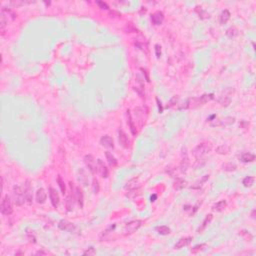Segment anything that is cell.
Here are the masks:
<instances>
[{"mask_svg":"<svg viewBox=\"0 0 256 256\" xmlns=\"http://www.w3.org/2000/svg\"><path fill=\"white\" fill-rule=\"evenodd\" d=\"M211 99H213V94H204L202 96L198 97V98H190L185 102V104L180 107V109L183 108H196V107H199L201 105H203L208 101H210Z\"/></svg>","mask_w":256,"mask_h":256,"instance_id":"6da1fadb","label":"cell"},{"mask_svg":"<svg viewBox=\"0 0 256 256\" xmlns=\"http://www.w3.org/2000/svg\"><path fill=\"white\" fill-rule=\"evenodd\" d=\"M16 18V14L13 10L9 9V8L3 7L0 12V27L1 29H4L8 24L14 21Z\"/></svg>","mask_w":256,"mask_h":256,"instance_id":"7a4b0ae2","label":"cell"},{"mask_svg":"<svg viewBox=\"0 0 256 256\" xmlns=\"http://www.w3.org/2000/svg\"><path fill=\"white\" fill-rule=\"evenodd\" d=\"M211 149H212V145L209 142H202L199 145H197L194 150H193V155H194L195 158H201L204 155H206L207 153H209Z\"/></svg>","mask_w":256,"mask_h":256,"instance_id":"3957f363","label":"cell"},{"mask_svg":"<svg viewBox=\"0 0 256 256\" xmlns=\"http://www.w3.org/2000/svg\"><path fill=\"white\" fill-rule=\"evenodd\" d=\"M13 195H14V201L17 206H21L24 204L25 196H24V189L22 186L16 185L13 187Z\"/></svg>","mask_w":256,"mask_h":256,"instance_id":"277c9868","label":"cell"},{"mask_svg":"<svg viewBox=\"0 0 256 256\" xmlns=\"http://www.w3.org/2000/svg\"><path fill=\"white\" fill-rule=\"evenodd\" d=\"M233 93H234L233 88H231V87L226 88L225 90L219 95L218 102L221 104L222 106H228L231 102V98H232Z\"/></svg>","mask_w":256,"mask_h":256,"instance_id":"5b68a950","label":"cell"},{"mask_svg":"<svg viewBox=\"0 0 256 256\" xmlns=\"http://www.w3.org/2000/svg\"><path fill=\"white\" fill-rule=\"evenodd\" d=\"M13 212V206L11 203V200L9 196H4L1 202V213L5 216H9Z\"/></svg>","mask_w":256,"mask_h":256,"instance_id":"8992f818","label":"cell"},{"mask_svg":"<svg viewBox=\"0 0 256 256\" xmlns=\"http://www.w3.org/2000/svg\"><path fill=\"white\" fill-rule=\"evenodd\" d=\"M84 162H85L87 168L90 170V172L92 174H95L98 171L97 170V163H96V161H95V158L92 155H90V154L84 156Z\"/></svg>","mask_w":256,"mask_h":256,"instance_id":"52a82bcc","label":"cell"},{"mask_svg":"<svg viewBox=\"0 0 256 256\" xmlns=\"http://www.w3.org/2000/svg\"><path fill=\"white\" fill-rule=\"evenodd\" d=\"M142 225V221L141 220H133V221L129 222L128 224H126L124 228V232L125 234H131L133 232H135L137 229H139Z\"/></svg>","mask_w":256,"mask_h":256,"instance_id":"ba28073f","label":"cell"},{"mask_svg":"<svg viewBox=\"0 0 256 256\" xmlns=\"http://www.w3.org/2000/svg\"><path fill=\"white\" fill-rule=\"evenodd\" d=\"M118 140L122 147L128 148L130 146V140H129V138H128L127 134L123 131V130H118Z\"/></svg>","mask_w":256,"mask_h":256,"instance_id":"9c48e42d","label":"cell"},{"mask_svg":"<svg viewBox=\"0 0 256 256\" xmlns=\"http://www.w3.org/2000/svg\"><path fill=\"white\" fill-rule=\"evenodd\" d=\"M23 189H24V196H25V201L27 202L28 204H32V188L30 186V184L27 181L24 186H23Z\"/></svg>","mask_w":256,"mask_h":256,"instance_id":"30bf717a","label":"cell"},{"mask_svg":"<svg viewBox=\"0 0 256 256\" xmlns=\"http://www.w3.org/2000/svg\"><path fill=\"white\" fill-rule=\"evenodd\" d=\"M49 197H50V201L53 205V207H58L59 205V195L58 193L56 192V190L54 188H49Z\"/></svg>","mask_w":256,"mask_h":256,"instance_id":"8fae6325","label":"cell"},{"mask_svg":"<svg viewBox=\"0 0 256 256\" xmlns=\"http://www.w3.org/2000/svg\"><path fill=\"white\" fill-rule=\"evenodd\" d=\"M97 170L103 178L108 177V168L106 167L104 162L101 159L97 160Z\"/></svg>","mask_w":256,"mask_h":256,"instance_id":"7c38bea8","label":"cell"},{"mask_svg":"<svg viewBox=\"0 0 256 256\" xmlns=\"http://www.w3.org/2000/svg\"><path fill=\"white\" fill-rule=\"evenodd\" d=\"M58 227L63 231H67V232H72L75 230V226H74L73 223H70L68 221H65V220H62V221L59 222Z\"/></svg>","mask_w":256,"mask_h":256,"instance_id":"4fadbf2b","label":"cell"},{"mask_svg":"<svg viewBox=\"0 0 256 256\" xmlns=\"http://www.w3.org/2000/svg\"><path fill=\"white\" fill-rule=\"evenodd\" d=\"M100 144L102 145L103 147H106V148H113L114 147V141H113V139L108 135H104L101 137Z\"/></svg>","mask_w":256,"mask_h":256,"instance_id":"5bb4252c","label":"cell"},{"mask_svg":"<svg viewBox=\"0 0 256 256\" xmlns=\"http://www.w3.org/2000/svg\"><path fill=\"white\" fill-rule=\"evenodd\" d=\"M163 19H164V16H163V13L162 12H155L154 14L151 15V21L154 25H160L162 24L163 22Z\"/></svg>","mask_w":256,"mask_h":256,"instance_id":"9a60e30c","label":"cell"},{"mask_svg":"<svg viewBox=\"0 0 256 256\" xmlns=\"http://www.w3.org/2000/svg\"><path fill=\"white\" fill-rule=\"evenodd\" d=\"M233 122H234L233 117H226V118L215 120V123L212 124V125H216V126H227V125L232 124Z\"/></svg>","mask_w":256,"mask_h":256,"instance_id":"2e32d148","label":"cell"},{"mask_svg":"<svg viewBox=\"0 0 256 256\" xmlns=\"http://www.w3.org/2000/svg\"><path fill=\"white\" fill-rule=\"evenodd\" d=\"M46 198H47V194H46L45 190H44L43 188L38 189L37 192H36V201H37V203L43 204L44 202L46 201Z\"/></svg>","mask_w":256,"mask_h":256,"instance_id":"e0dca14e","label":"cell"},{"mask_svg":"<svg viewBox=\"0 0 256 256\" xmlns=\"http://www.w3.org/2000/svg\"><path fill=\"white\" fill-rule=\"evenodd\" d=\"M192 241L191 237H186V238H181V239L178 240V242L175 244V248L176 249H181L183 247H185L187 245H189L190 242Z\"/></svg>","mask_w":256,"mask_h":256,"instance_id":"ac0fdd59","label":"cell"},{"mask_svg":"<svg viewBox=\"0 0 256 256\" xmlns=\"http://www.w3.org/2000/svg\"><path fill=\"white\" fill-rule=\"evenodd\" d=\"M127 117H128V120H127V123L129 125L130 127V130H131V133L133 135H136L137 134V130H136V127L134 123L132 121V116H131V113H130L129 110H127Z\"/></svg>","mask_w":256,"mask_h":256,"instance_id":"d6986e66","label":"cell"},{"mask_svg":"<svg viewBox=\"0 0 256 256\" xmlns=\"http://www.w3.org/2000/svg\"><path fill=\"white\" fill-rule=\"evenodd\" d=\"M255 159V155L252 153H249V152H246V153H243L242 155L240 156V160L244 163H248V162H253Z\"/></svg>","mask_w":256,"mask_h":256,"instance_id":"ffe728a7","label":"cell"},{"mask_svg":"<svg viewBox=\"0 0 256 256\" xmlns=\"http://www.w3.org/2000/svg\"><path fill=\"white\" fill-rule=\"evenodd\" d=\"M229 19H230V12L228 10H223L222 13L220 14V23L225 24Z\"/></svg>","mask_w":256,"mask_h":256,"instance_id":"44dd1931","label":"cell"},{"mask_svg":"<svg viewBox=\"0 0 256 256\" xmlns=\"http://www.w3.org/2000/svg\"><path fill=\"white\" fill-rule=\"evenodd\" d=\"M105 155H106L107 161H108V163H109V165H110V166H112V167H114V166L117 165V160H116V158H115L114 156L112 155L111 153L107 151V152H105Z\"/></svg>","mask_w":256,"mask_h":256,"instance_id":"7402d4cb","label":"cell"},{"mask_svg":"<svg viewBox=\"0 0 256 256\" xmlns=\"http://www.w3.org/2000/svg\"><path fill=\"white\" fill-rule=\"evenodd\" d=\"M75 194H76V200L78 202L79 206L82 208L83 207V193L81 191V189L77 187L75 189Z\"/></svg>","mask_w":256,"mask_h":256,"instance_id":"603a6c76","label":"cell"},{"mask_svg":"<svg viewBox=\"0 0 256 256\" xmlns=\"http://www.w3.org/2000/svg\"><path fill=\"white\" fill-rule=\"evenodd\" d=\"M226 35L230 39H233V38H235L238 35V29L236 27H234V26H232V27H230L226 31Z\"/></svg>","mask_w":256,"mask_h":256,"instance_id":"cb8c5ba5","label":"cell"},{"mask_svg":"<svg viewBox=\"0 0 256 256\" xmlns=\"http://www.w3.org/2000/svg\"><path fill=\"white\" fill-rule=\"evenodd\" d=\"M225 207H226V202L224 200H221V201L217 202L216 204H214L213 207H212V209L214 211H217V212H220V211L224 210Z\"/></svg>","mask_w":256,"mask_h":256,"instance_id":"d4e9b609","label":"cell"},{"mask_svg":"<svg viewBox=\"0 0 256 256\" xmlns=\"http://www.w3.org/2000/svg\"><path fill=\"white\" fill-rule=\"evenodd\" d=\"M212 218H213L212 214H209V215H207V216H206V218L204 219L203 223H202L201 227L198 229V232H201V231H203L204 229H205V227H206V226H207V225L209 224V223L211 222V220H212Z\"/></svg>","mask_w":256,"mask_h":256,"instance_id":"484cf974","label":"cell"},{"mask_svg":"<svg viewBox=\"0 0 256 256\" xmlns=\"http://www.w3.org/2000/svg\"><path fill=\"white\" fill-rule=\"evenodd\" d=\"M156 230L161 235H168L170 233V228L167 226H158V227H156Z\"/></svg>","mask_w":256,"mask_h":256,"instance_id":"4316f807","label":"cell"},{"mask_svg":"<svg viewBox=\"0 0 256 256\" xmlns=\"http://www.w3.org/2000/svg\"><path fill=\"white\" fill-rule=\"evenodd\" d=\"M243 185L245 187H251L254 183V177L252 176H247L243 179Z\"/></svg>","mask_w":256,"mask_h":256,"instance_id":"83f0119b","label":"cell"},{"mask_svg":"<svg viewBox=\"0 0 256 256\" xmlns=\"http://www.w3.org/2000/svg\"><path fill=\"white\" fill-rule=\"evenodd\" d=\"M185 185H186L185 181H184L183 179H181V178H177L176 181H175L174 188L175 189H182L183 187H185Z\"/></svg>","mask_w":256,"mask_h":256,"instance_id":"f1b7e54d","label":"cell"},{"mask_svg":"<svg viewBox=\"0 0 256 256\" xmlns=\"http://www.w3.org/2000/svg\"><path fill=\"white\" fill-rule=\"evenodd\" d=\"M229 150H230V148L227 145H221V146L217 147L216 152L218 154H227L229 152Z\"/></svg>","mask_w":256,"mask_h":256,"instance_id":"f546056e","label":"cell"},{"mask_svg":"<svg viewBox=\"0 0 256 256\" xmlns=\"http://www.w3.org/2000/svg\"><path fill=\"white\" fill-rule=\"evenodd\" d=\"M57 182H58V185H59V187H60V190H61L62 194L64 195L65 193H66V187H65L64 181L62 180V178H61V176H60V175H58V177H57Z\"/></svg>","mask_w":256,"mask_h":256,"instance_id":"4dcf8cb0","label":"cell"},{"mask_svg":"<svg viewBox=\"0 0 256 256\" xmlns=\"http://www.w3.org/2000/svg\"><path fill=\"white\" fill-rule=\"evenodd\" d=\"M188 164H189V161H188V157L185 156V158L182 159V162L180 164V169L182 172H186L187 168H188Z\"/></svg>","mask_w":256,"mask_h":256,"instance_id":"1f68e13d","label":"cell"},{"mask_svg":"<svg viewBox=\"0 0 256 256\" xmlns=\"http://www.w3.org/2000/svg\"><path fill=\"white\" fill-rule=\"evenodd\" d=\"M222 167L226 171H234V170H236V165L232 164V163H225V164H223Z\"/></svg>","mask_w":256,"mask_h":256,"instance_id":"d6a6232c","label":"cell"},{"mask_svg":"<svg viewBox=\"0 0 256 256\" xmlns=\"http://www.w3.org/2000/svg\"><path fill=\"white\" fill-rule=\"evenodd\" d=\"M205 247H206V244H200V245H196V246H194L191 249V253H193V254H196V253H198L199 251H202V250H203Z\"/></svg>","mask_w":256,"mask_h":256,"instance_id":"836d02e7","label":"cell"},{"mask_svg":"<svg viewBox=\"0 0 256 256\" xmlns=\"http://www.w3.org/2000/svg\"><path fill=\"white\" fill-rule=\"evenodd\" d=\"M199 8H200V10L198 9V7H196V11L198 12L199 17H201V18H209V14H208L206 11L202 10L201 7H199Z\"/></svg>","mask_w":256,"mask_h":256,"instance_id":"e575fe53","label":"cell"},{"mask_svg":"<svg viewBox=\"0 0 256 256\" xmlns=\"http://www.w3.org/2000/svg\"><path fill=\"white\" fill-rule=\"evenodd\" d=\"M66 207H67L68 211L72 210V208H73V201H72V198H71V195L68 196L66 199Z\"/></svg>","mask_w":256,"mask_h":256,"instance_id":"d590c367","label":"cell"},{"mask_svg":"<svg viewBox=\"0 0 256 256\" xmlns=\"http://www.w3.org/2000/svg\"><path fill=\"white\" fill-rule=\"evenodd\" d=\"M208 178H209V175H205V176H204L203 178H202V179H201L200 181H199V182L196 183V185H195V186H193V188H198V187H199V186H201V185H202V183L205 182V181H206V180L208 179Z\"/></svg>","mask_w":256,"mask_h":256,"instance_id":"8d00e7d4","label":"cell"},{"mask_svg":"<svg viewBox=\"0 0 256 256\" xmlns=\"http://www.w3.org/2000/svg\"><path fill=\"white\" fill-rule=\"evenodd\" d=\"M83 254L84 255H93V254H95V250H94V248L90 247V248H88L86 251L83 252Z\"/></svg>","mask_w":256,"mask_h":256,"instance_id":"74e56055","label":"cell"},{"mask_svg":"<svg viewBox=\"0 0 256 256\" xmlns=\"http://www.w3.org/2000/svg\"><path fill=\"white\" fill-rule=\"evenodd\" d=\"M93 191L94 193H97L99 191V185H98V181L97 180H93Z\"/></svg>","mask_w":256,"mask_h":256,"instance_id":"f35d334b","label":"cell"},{"mask_svg":"<svg viewBox=\"0 0 256 256\" xmlns=\"http://www.w3.org/2000/svg\"><path fill=\"white\" fill-rule=\"evenodd\" d=\"M178 101V97H176V96H174L173 98H172V99L169 101V103H168V105H167V107H171V106H173L174 104H176V102Z\"/></svg>","mask_w":256,"mask_h":256,"instance_id":"ab89813d","label":"cell"},{"mask_svg":"<svg viewBox=\"0 0 256 256\" xmlns=\"http://www.w3.org/2000/svg\"><path fill=\"white\" fill-rule=\"evenodd\" d=\"M155 51H156V56L159 58L160 56H161V47H160V45H158V44L155 45Z\"/></svg>","mask_w":256,"mask_h":256,"instance_id":"60d3db41","label":"cell"},{"mask_svg":"<svg viewBox=\"0 0 256 256\" xmlns=\"http://www.w3.org/2000/svg\"><path fill=\"white\" fill-rule=\"evenodd\" d=\"M96 3L99 5L101 9H108V8H109L108 5H107L106 3H104V2H102V1H97Z\"/></svg>","mask_w":256,"mask_h":256,"instance_id":"b9f144b4","label":"cell"},{"mask_svg":"<svg viewBox=\"0 0 256 256\" xmlns=\"http://www.w3.org/2000/svg\"><path fill=\"white\" fill-rule=\"evenodd\" d=\"M36 254H37V255H47V252H44V251H42V250H41V251H37Z\"/></svg>","mask_w":256,"mask_h":256,"instance_id":"7bdbcfd3","label":"cell"}]
</instances>
